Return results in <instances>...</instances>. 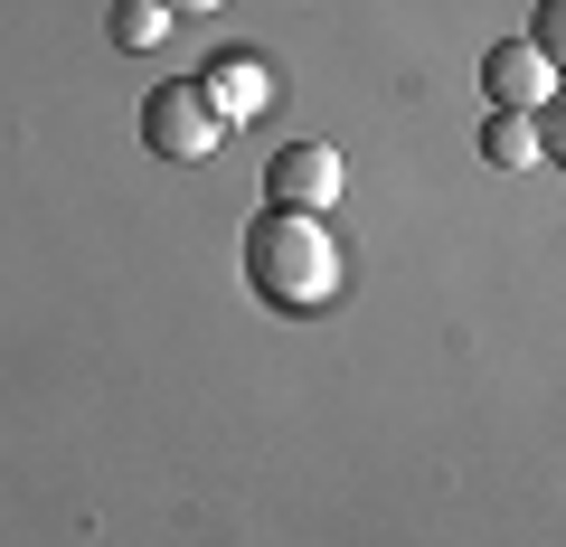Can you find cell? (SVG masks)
Instances as JSON below:
<instances>
[{
    "label": "cell",
    "instance_id": "cell-3",
    "mask_svg": "<svg viewBox=\"0 0 566 547\" xmlns=\"http://www.w3.org/2000/svg\"><path fill=\"white\" fill-rule=\"evenodd\" d=\"M264 199L293 208V218H331V199H340V151L331 143H283L264 161Z\"/></svg>",
    "mask_w": 566,
    "mask_h": 547
},
{
    "label": "cell",
    "instance_id": "cell-4",
    "mask_svg": "<svg viewBox=\"0 0 566 547\" xmlns=\"http://www.w3.org/2000/svg\"><path fill=\"white\" fill-rule=\"evenodd\" d=\"M482 85H491V104H501V114H538L547 85H557V66H547L528 39H510V48H491V57H482Z\"/></svg>",
    "mask_w": 566,
    "mask_h": 547
},
{
    "label": "cell",
    "instance_id": "cell-6",
    "mask_svg": "<svg viewBox=\"0 0 566 547\" xmlns=\"http://www.w3.org/2000/svg\"><path fill=\"white\" fill-rule=\"evenodd\" d=\"M199 95H208V104H218V123H227V114H255V104H264V95H274V85H264V66H255V57H245V48H237V57H227V66H218V76H208V85H199Z\"/></svg>",
    "mask_w": 566,
    "mask_h": 547
},
{
    "label": "cell",
    "instance_id": "cell-5",
    "mask_svg": "<svg viewBox=\"0 0 566 547\" xmlns=\"http://www.w3.org/2000/svg\"><path fill=\"white\" fill-rule=\"evenodd\" d=\"M538 151H547V133H538L528 114H491V123H482V161H491V170H528Z\"/></svg>",
    "mask_w": 566,
    "mask_h": 547
},
{
    "label": "cell",
    "instance_id": "cell-2",
    "mask_svg": "<svg viewBox=\"0 0 566 547\" xmlns=\"http://www.w3.org/2000/svg\"><path fill=\"white\" fill-rule=\"evenodd\" d=\"M142 143L161 151V161H208V151L227 143V123H218V104H208L199 85H180V76H170L161 95L142 104Z\"/></svg>",
    "mask_w": 566,
    "mask_h": 547
},
{
    "label": "cell",
    "instance_id": "cell-1",
    "mask_svg": "<svg viewBox=\"0 0 566 547\" xmlns=\"http://www.w3.org/2000/svg\"><path fill=\"white\" fill-rule=\"evenodd\" d=\"M245 274H255L264 303L283 312H312L340 293V245H331L322 218H293V208H264L255 227H245Z\"/></svg>",
    "mask_w": 566,
    "mask_h": 547
},
{
    "label": "cell",
    "instance_id": "cell-7",
    "mask_svg": "<svg viewBox=\"0 0 566 547\" xmlns=\"http://www.w3.org/2000/svg\"><path fill=\"white\" fill-rule=\"evenodd\" d=\"M170 20L151 10V0H114V48H161Z\"/></svg>",
    "mask_w": 566,
    "mask_h": 547
},
{
    "label": "cell",
    "instance_id": "cell-8",
    "mask_svg": "<svg viewBox=\"0 0 566 547\" xmlns=\"http://www.w3.org/2000/svg\"><path fill=\"white\" fill-rule=\"evenodd\" d=\"M161 20H199V10H227V0H151Z\"/></svg>",
    "mask_w": 566,
    "mask_h": 547
}]
</instances>
